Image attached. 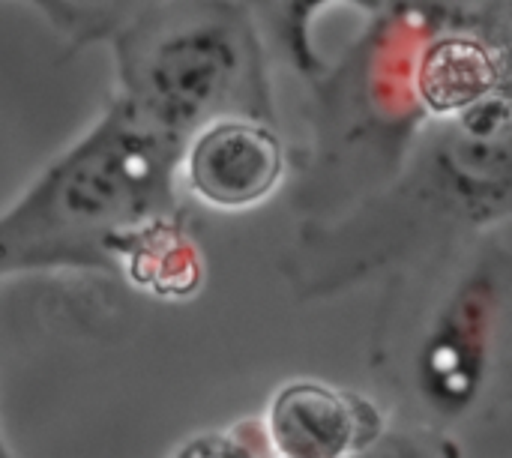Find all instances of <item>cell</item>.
<instances>
[{
	"label": "cell",
	"mask_w": 512,
	"mask_h": 458,
	"mask_svg": "<svg viewBox=\"0 0 512 458\" xmlns=\"http://www.w3.org/2000/svg\"><path fill=\"white\" fill-rule=\"evenodd\" d=\"M183 144L120 96L0 213V279L114 273L108 243L180 207Z\"/></svg>",
	"instance_id": "6da1fadb"
},
{
	"label": "cell",
	"mask_w": 512,
	"mask_h": 458,
	"mask_svg": "<svg viewBox=\"0 0 512 458\" xmlns=\"http://www.w3.org/2000/svg\"><path fill=\"white\" fill-rule=\"evenodd\" d=\"M21 3H30L63 39H69L72 48L96 42V27L78 3L72 0H21Z\"/></svg>",
	"instance_id": "52a82bcc"
},
{
	"label": "cell",
	"mask_w": 512,
	"mask_h": 458,
	"mask_svg": "<svg viewBox=\"0 0 512 458\" xmlns=\"http://www.w3.org/2000/svg\"><path fill=\"white\" fill-rule=\"evenodd\" d=\"M72 3H78L90 15V21L96 27V42H105L108 33L123 18H129L132 12H138V9H144V6H150L156 0H72Z\"/></svg>",
	"instance_id": "ba28073f"
},
{
	"label": "cell",
	"mask_w": 512,
	"mask_h": 458,
	"mask_svg": "<svg viewBox=\"0 0 512 458\" xmlns=\"http://www.w3.org/2000/svg\"><path fill=\"white\" fill-rule=\"evenodd\" d=\"M270 450V438L264 423H234L225 429H210L186 438L171 456L183 458H234V456H264Z\"/></svg>",
	"instance_id": "8992f818"
},
{
	"label": "cell",
	"mask_w": 512,
	"mask_h": 458,
	"mask_svg": "<svg viewBox=\"0 0 512 458\" xmlns=\"http://www.w3.org/2000/svg\"><path fill=\"white\" fill-rule=\"evenodd\" d=\"M270 450L288 458L345 456L363 432L360 405L318 381L285 384L264 417Z\"/></svg>",
	"instance_id": "5b68a950"
},
{
	"label": "cell",
	"mask_w": 512,
	"mask_h": 458,
	"mask_svg": "<svg viewBox=\"0 0 512 458\" xmlns=\"http://www.w3.org/2000/svg\"><path fill=\"white\" fill-rule=\"evenodd\" d=\"M114 276L153 300H192L207 279V261L183 210L120 231L108 243Z\"/></svg>",
	"instance_id": "277c9868"
},
{
	"label": "cell",
	"mask_w": 512,
	"mask_h": 458,
	"mask_svg": "<svg viewBox=\"0 0 512 458\" xmlns=\"http://www.w3.org/2000/svg\"><path fill=\"white\" fill-rule=\"evenodd\" d=\"M105 42L114 96L180 144L210 120L270 114L261 42L240 0H156Z\"/></svg>",
	"instance_id": "7a4b0ae2"
},
{
	"label": "cell",
	"mask_w": 512,
	"mask_h": 458,
	"mask_svg": "<svg viewBox=\"0 0 512 458\" xmlns=\"http://www.w3.org/2000/svg\"><path fill=\"white\" fill-rule=\"evenodd\" d=\"M9 456H12V450H9V444H6V438H3V432H0V458Z\"/></svg>",
	"instance_id": "9c48e42d"
},
{
	"label": "cell",
	"mask_w": 512,
	"mask_h": 458,
	"mask_svg": "<svg viewBox=\"0 0 512 458\" xmlns=\"http://www.w3.org/2000/svg\"><path fill=\"white\" fill-rule=\"evenodd\" d=\"M285 177V150L264 117L231 114L195 129L180 153V186L204 207L237 213L267 201Z\"/></svg>",
	"instance_id": "3957f363"
}]
</instances>
